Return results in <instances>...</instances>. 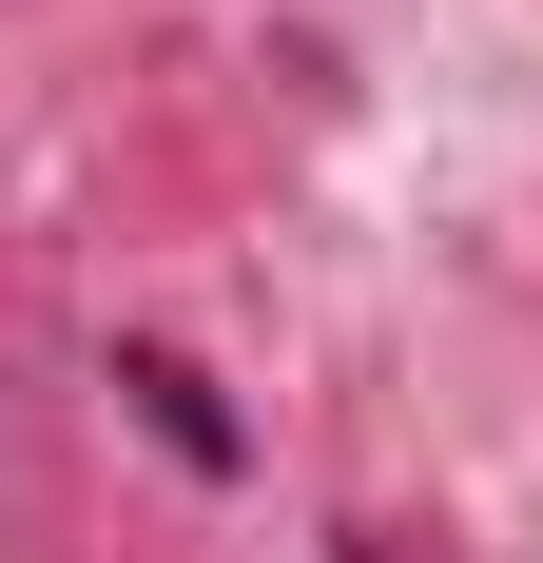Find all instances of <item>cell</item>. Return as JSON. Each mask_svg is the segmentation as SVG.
Masks as SVG:
<instances>
[{
	"label": "cell",
	"instance_id": "6da1fadb",
	"mask_svg": "<svg viewBox=\"0 0 543 563\" xmlns=\"http://www.w3.org/2000/svg\"><path fill=\"white\" fill-rule=\"evenodd\" d=\"M117 389H136V428H156V448L195 466V486H233V466H253V448H233V408H214V369H195V350H156V331H136V350H117Z\"/></svg>",
	"mask_w": 543,
	"mask_h": 563
},
{
	"label": "cell",
	"instance_id": "7a4b0ae2",
	"mask_svg": "<svg viewBox=\"0 0 543 563\" xmlns=\"http://www.w3.org/2000/svg\"><path fill=\"white\" fill-rule=\"evenodd\" d=\"M330 563H446L428 525H330Z\"/></svg>",
	"mask_w": 543,
	"mask_h": 563
}]
</instances>
